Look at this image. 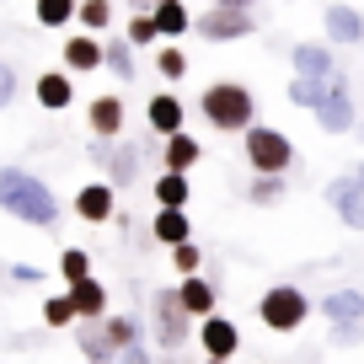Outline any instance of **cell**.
<instances>
[{"label":"cell","instance_id":"2","mask_svg":"<svg viewBox=\"0 0 364 364\" xmlns=\"http://www.w3.org/2000/svg\"><path fill=\"white\" fill-rule=\"evenodd\" d=\"M198 107H204V124L220 129V134H247L257 124V102H252V91L241 80H209Z\"/></svg>","mask_w":364,"mask_h":364},{"label":"cell","instance_id":"16","mask_svg":"<svg viewBox=\"0 0 364 364\" xmlns=\"http://www.w3.org/2000/svg\"><path fill=\"white\" fill-rule=\"evenodd\" d=\"M321 316H327V327L364 321V289H332V295H321Z\"/></svg>","mask_w":364,"mask_h":364},{"label":"cell","instance_id":"24","mask_svg":"<svg viewBox=\"0 0 364 364\" xmlns=\"http://www.w3.org/2000/svg\"><path fill=\"white\" fill-rule=\"evenodd\" d=\"M188 198H193V182L188 177H171V171L156 177V204L161 209H188Z\"/></svg>","mask_w":364,"mask_h":364},{"label":"cell","instance_id":"8","mask_svg":"<svg viewBox=\"0 0 364 364\" xmlns=\"http://www.w3.org/2000/svg\"><path fill=\"white\" fill-rule=\"evenodd\" d=\"M198 348H204L209 364H230V359L241 353V327H236L230 316H220V311H215V316L198 321Z\"/></svg>","mask_w":364,"mask_h":364},{"label":"cell","instance_id":"1","mask_svg":"<svg viewBox=\"0 0 364 364\" xmlns=\"http://www.w3.org/2000/svg\"><path fill=\"white\" fill-rule=\"evenodd\" d=\"M0 209L11 220L33 230H54L59 225V198L43 177H33L27 166H0Z\"/></svg>","mask_w":364,"mask_h":364},{"label":"cell","instance_id":"26","mask_svg":"<svg viewBox=\"0 0 364 364\" xmlns=\"http://www.w3.org/2000/svg\"><path fill=\"white\" fill-rule=\"evenodd\" d=\"M102 70H113L118 80H134V48L124 38H107L102 43Z\"/></svg>","mask_w":364,"mask_h":364},{"label":"cell","instance_id":"42","mask_svg":"<svg viewBox=\"0 0 364 364\" xmlns=\"http://www.w3.org/2000/svg\"><path fill=\"white\" fill-rule=\"evenodd\" d=\"M348 177H353V188H359V198H364V161H359V166L348 171Z\"/></svg>","mask_w":364,"mask_h":364},{"label":"cell","instance_id":"30","mask_svg":"<svg viewBox=\"0 0 364 364\" xmlns=\"http://www.w3.org/2000/svg\"><path fill=\"white\" fill-rule=\"evenodd\" d=\"M284 193H289V182H284V177H257V182L247 188V198H252L257 209H268V204H284Z\"/></svg>","mask_w":364,"mask_h":364},{"label":"cell","instance_id":"28","mask_svg":"<svg viewBox=\"0 0 364 364\" xmlns=\"http://www.w3.org/2000/svg\"><path fill=\"white\" fill-rule=\"evenodd\" d=\"M124 43H129V48H150V43H156V22H150V6H134Z\"/></svg>","mask_w":364,"mask_h":364},{"label":"cell","instance_id":"36","mask_svg":"<svg viewBox=\"0 0 364 364\" xmlns=\"http://www.w3.org/2000/svg\"><path fill=\"white\" fill-rule=\"evenodd\" d=\"M353 193H359V188H353V177H348V171H343V177H332L327 188H321V198H327V209H338L343 198H353Z\"/></svg>","mask_w":364,"mask_h":364},{"label":"cell","instance_id":"20","mask_svg":"<svg viewBox=\"0 0 364 364\" xmlns=\"http://www.w3.org/2000/svg\"><path fill=\"white\" fill-rule=\"evenodd\" d=\"M198 161H204V150H198V139H193V134H171V139H166V150H161V166H166L171 177H188Z\"/></svg>","mask_w":364,"mask_h":364},{"label":"cell","instance_id":"3","mask_svg":"<svg viewBox=\"0 0 364 364\" xmlns=\"http://www.w3.org/2000/svg\"><path fill=\"white\" fill-rule=\"evenodd\" d=\"M241 150H247V166L257 177H284L295 166V145H289L284 129H268V124H252L241 134Z\"/></svg>","mask_w":364,"mask_h":364},{"label":"cell","instance_id":"4","mask_svg":"<svg viewBox=\"0 0 364 364\" xmlns=\"http://www.w3.org/2000/svg\"><path fill=\"white\" fill-rule=\"evenodd\" d=\"M306 316H311V295H306L300 284H273V289H262V300H257V321H262L268 332L289 338V332L306 327Z\"/></svg>","mask_w":364,"mask_h":364},{"label":"cell","instance_id":"12","mask_svg":"<svg viewBox=\"0 0 364 364\" xmlns=\"http://www.w3.org/2000/svg\"><path fill=\"white\" fill-rule=\"evenodd\" d=\"M289 65H295L300 80H332L338 75V59H332L327 43H295L289 48Z\"/></svg>","mask_w":364,"mask_h":364},{"label":"cell","instance_id":"40","mask_svg":"<svg viewBox=\"0 0 364 364\" xmlns=\"http://www.w3.org/2000/svg\"><path fill=\"white\" fill-rule=\"evenodd\" d=\"M11 279H16V284H38V279H43V273H38L33 262H11Z\"/></svg>","mask_w":364,"mask_h":364},{"label":"cell","instance_id":"18","mask_svg":"<svg viewBox=\"0 0 364 364\" xmlns=\"http://www.w3.org/2000/svg\"><path fill=\"white\" fill-rule=\"evenodd\" d=\"M75 215L86 220V225H107V220H113V188H107V182H86L75 193Z\"/></svg>","mask_w":364,"mask_h":364},{"label":"cell","instance_id":"10","mask_svg":"<svg viewBox=\"0 0 364 364\" xmlns=\"http://www.w3.org/2000/svg\"><path fill=\"white\" fill-rule=\"evenodd\" d=\"M86 124H91V139H97V145H113V139L124 134V124H129L124 97H97V102L86 107Z\"/></svg>","mask_w":364,"mask_h":364},{"label":"cell","instance_id":"25","mask_svg":"<svg viewBox=\"0 0 364 364\" xmlns=\"http://www.w3.org/2000/svg\"><path fill=\"white\" fill-rule=\"evenodd\" d=\"M75 348H80V364H113V348L102 343L97 321H80V338H75Z\"/></svg>","mask_w":364,"mask_h":364},{"label":"cell","instance_id":"7","mask_svg":"<svg viewBox=\"0 0 364 364\" xmlns=\"http://www.w3.org/2000/svg\"><path fill=\"white\" fill-rule=\"evenodd\" d=\"M91 161L107 171V188H113V193L139 182V150L129 145V139H113V145H97V139H91Z\"/></svg>","mask_w":364,"mask_h":364},{"label":"cell","instance_id":"33","mask_svg":"<svg viewBox=\"0 0 364 364\" xmlns=\"http://www.w3.org/2000/svg\"><path fill=\"white\" fill-rule=\"evenodd\" d=\"M43 327H75V306H70V295H48L43 300Z\"/></svg>","mask_w":364,"mask_h":364},{"label":"cell","instance_id":"22","mask_svg":"<svg viewBox=\"0 0 364 364\" xmlns=\"http://www.w3.org/2000/svg\"><path fill=\"white\" fill-rule=\"evenodd\" d=\"M102 70V43L97 38H65V75H91Z\"/></svg>","mask_w":364,"mask_h":364},{"label":"cell","instance_id":"13","mask_svg":"<svg viewBox=\"0 0 364 364\" xmlns=\"http://www.w3.org/2000/svg\"><path fill=\"white\" fill-rule=\"evenodd\" d=\"M215 300L220 295H215V284H209L204 273H193V279H182V284H177V306H182V316L193 321V327L204 316H215Z\"/></svg>","mask_w":364,"mask_h":364},{"label":"cell","instance_id":"21","mask_svg":"<svg viewBox=\"0 0 364 364\" xmlns=\"http://www.w3.org/2000/svg\"><path fill=\"white\" fill-rule=\"evenodd\" d=\"M150 22H156V38H182L193 27V11H188L182 0H156V6H150Z\"/></svg>","mask_w":364,"mask_h":364},{"label":"cell","instance_id":"5","mask_svg":"<svg viewBox=\"0 0 364 364\" xmlns=\"http://www.w3.org/2000/svg\"><path fill=\"white\" fill-rule=\"evenodd\" d=\"M193 22H198V38H209V43H236V38H247L252 27H257V11L241 6V0H215Z\"/></svg>","mask_w":364,"mask_h":364},{"label":"cell","instance_id":"11","mask_svg":"<svg viewBox=\"0 0 364 364\" xmlns=\"http://www.w3.org/2000/svg\"><path fill=\"white\" fill-rule=\"evenodd\" d=\"M321 33H327V43H364V11L338 0L321 11Z\"/></svg>","mask_w":364,"mask_h":364},{"label":"cell","instance_id":"19","mask_svg":"<svg viewBox=\"0 0 364 364\" xmlns=\"http://www.w3.org/2000/svg\"><path fill=\"white\" fill-rule=\"evenodd\" d=\"M150 236H156L161 247H182V241H193V220H188V209H156Z\"/></svg>","mask_w":364,"mask_h":364},{"label":"cell","instance_id":"34","mask_svg":"<svg viewBox=\"0 0 364 364\" xmlns=\"http://www.w3.org/2000/svg\"><path fill=\"white\" fill-rule=\"evenodd\" d=\"M156 70H161V75H166V80H182V75H188V54H182L177 43L156 48Z\"/></svg>","mask_w":364,"mask_h":364},{"label":"cell","instance_id":"37","mask_svg":"<svg viewBox=\"0 0 364 364\" xmlns=\"http://www.w3.org/2000/svg\"><path fill=\"white\" fill-rule=\"evenodd\" d=\"M338 220H343L348 230H364V198H359V193L343 198V204H338Z\"/></svg>","mask_w":364,"mask_h":364},{"label":"cell","instance_id":"23","mask_svg":"<svg viewBox=\"0 0 364 364\" xmlns=\"http://www.w3.org/2000/svg\"><path fill=\"white\" fill-rule=\"evenodd\" d=\"M97 332H102V343H107L113 353H129V348L139 343V321H134V316H124V311H118V316L107 311V316L97 321Z\"/></svg>","mask_w":364,"mask_h":364},{"label":"cell","instance_id":"29","mask_svg":"<svg viewBox=\"0 0 364 364\" xmlns=\"http://www.w3.org/2000/svg\"><path fill=\"white\" fill-rule=\"evenodd\" d=\"M33 16H38V27H65V22H75V0H38Z\"/></svg>","mask_w":364,"mask_h":364},{"label":"cell","instance_id":"9","mask_svg":"<svg viewBox=\"0 0 364 364\" xmlns=\"http://www.w3.org/2000/svg\"><path fill=\"white\" fill-rule=\"evenodd\" d=\"M316 124L327 129V134H348V129L359 124V113H353V86L343 75L327 80V97H321V107H316Z\"/></svg>","mask_w":364,"mask_h":364},{"label":"cell","instance_id":"14","mask_svg":"<svg viewBox=\"0 0 364 364\" xmlns=\"http://www.w3.org/2000/svg\"><path fill=\"white\" fill-rule=\"evenodd\" d=\"M145 118H150V134L171 139V134H182L188 107H182V97H171V91H156V97H150V107H145Z\"/></svg>","mask_w":364,"mask_h":364},{"label":"cell","instance_id":"39","mask_svg":"<svg viewBox=\"0 0 364 364\" xmlns=\"http://www.w3.org/2000/svg\"><path fill=\"white\" fill-rule=\"evenodd\" d=\"M11 97H16V70L0 59V107H11Z\"/></svg>","mask_w":364,"mask_h":364},{"label":"cell","instance_id":"38","mask_svg":"<svg viewBox=\"0 0 364 364\" xmlns=\"http://www.w3.org/2000/svg\"><path fill=\"white\" fill-rule=\"evenodd\" d=\"M359 338H364V321H353V327H332V348H353Z\"/></svg>","mask_w":364,"mask_h":364},{"label":"cell","instance_id":"43","mask_svg":"<svg viewBox=\"0 0 364 364\" xmlns=\"http://www.w3.org/2000/svg\"><path fill=\"white\" fill-rule=\"evenodd\" d=\"M193 364H209V359H193Z\"/></svg>","mask_w":364,"mask_h":364},{"label":"cell","instance_id":"41","mask_svg":"<svg viewBox=\"0 0 364 364\" xmlns=\"http://www.w3.org/2000/svg\"><path fill=\"white\" fill-rule=\"evenodd\" d=\"M118 364H150V348H145V343H134L129 353H118Z\"/></svg>","mask_w":364,"mask_h":364},{"label":"cell","instance_id":"35","mask_svg":"<svg viewBox=\"0 0 364 364\" xmlns=\"http://www.w3.org/2000/svg\"><path fill=\"white\" fill-rule=\"evenodd\" d=\"M171 268H177L182 279H193V273L204 268V252H198V241H182V247H171Z\"/></svg>","mask_w":364,"mask_h":364},{"label":"cell","instance_id":"17","mask_svg":"<svg viewBox=\"0 0 364 364\" xmlns=\"http://www.w3.org/2000/svg\"><path fill=\"white\" fill-rule=\"evenodd\" d=\"M33 97H38V107H43V113H65V107L75 102V80H70L65 70H48V75H38Z\"/></svg>","mask_w":364,"mask_h":364},{"label":"cell","instance_id":"6","mask_svg":"<svg viewBox=\"0 0 364 364\" xmlns=\"http://www.w3.org/2000/svg\"><path fill=\"white\" fill-rule=\"evenodd\" d=\"M150 316H156V343H161L166 353H177L182 343L193 338V321L182 316L177 289H156V295H150Z\"/></svg>","mask_w":364,"mask_h":364},{"label":"cell","instance_id":"27","mask_svg":"<svg viewBox=\"0 0 364 364\" xmlns=\"http://www.w3.org/2000/svg\"><path fill=\"white\" fill-rule=\"evenodd\" d=\"M59 273H65V284L91 279V252L86 247H65V252H59Z\"/></svg>","mask_w":364,"mask_h":364},{"label":"cell","instance_id":"15","mask_svg":"<svg viewBox=\"0 0 364 364\" xmlns=\"http://www.w3.org/2000/svg\"><path fill=\"white\" fill-rule=\"evenodd\" d=\"M65 295H70V306H75V321H102L107 316V284L102 279H80Z\"/></svg>","mask_w":364,"mask_h":364},{"label":"cell","instance_id":"32","mask_svg":"<svg viewBox=\"0 0 364 364\" xmlns=\"http://www.w3.org/2000/svg\"><path fill=\"white\" fill-rule=\"evenodd\" d=\"M75 22L86 27V33H102V27L113 22V6H107V0H80V6H75Z\"/></svg>","mask_w":364,"mask_h":364},{"label":"cell","instance_id":"31","mask_svg":"<svg viewBox=\"0 0 364 364\" xmlns=\"http://www.w3.org/2000/svg\"><path fill=\"white\" fill-rule=\"evenodd\" d=\"M321 97H327V80H289V102H295V107H306V113H316V107H321Z\"/></svg>","mask_w":364,"mask_h":364}]
</instances>
